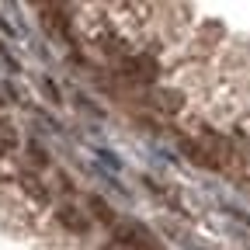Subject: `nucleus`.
<instances>
[{"label": "nucleus", "instance_id": "1", "mask_svg": "<svg viewBox=\"0 0 250 250\" xmlns=\"http://www.w3.org/2000/svg\"><path fill=\"white\" fill-rule=\"evenodd\" d=\"M59 219H62V223H66L70 229H87V219L73 215V208H59Z\"/></svg>", "mask_w": 250, "mask_h": 250}, {"label": "nucleus", "instance_id": "2", "mask_svg": "<svg viewBox=\"0 0 250 250\" xmlns=\"http://www.w3.org/2000/svg\"><path fill=\"white\" fill-rule=\"evenodd\" d=\"M0 139H4L7 146H14V129H11L7 122H0Z\"/></svg>", "mask_w": 250, "mask_h": 250}]
</instances>
